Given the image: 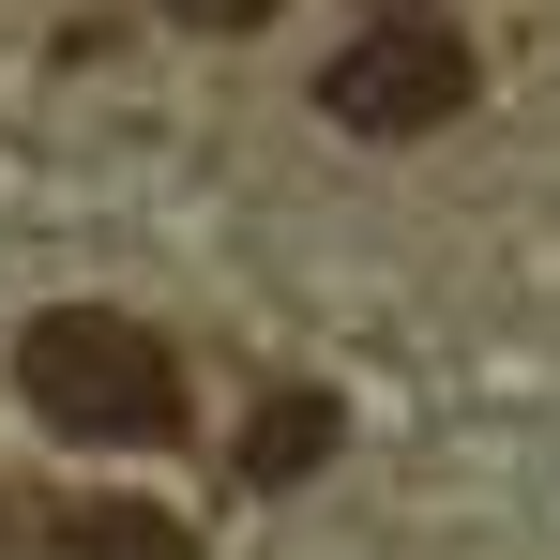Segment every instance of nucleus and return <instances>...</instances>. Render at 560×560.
Returning <instances> with one entry per match:
<instances>
[{
    "label": "nucleus",
    "instance_id": "f257e3e1",
    "mask_svg": "<svg viewBox=\"0 0 560 560\" xmlns=\"http://www.w3.org/2000/svg\"><path fill=\"white\" fill-rule=\"evenodd\" d=\"M15 394H31V424H61V440H183V349L152 334V318H121V303H46L31 334H15Z\"/></svg>",
    "mask_w": 560,
    "mask_h": 560
},
{
    "label": "nucleus",
    "instance_id": "f03ea898",
    "mask_svg": "<svg viewBox=\"0 0 560 560\" xmlns=\"http://www.w3.org/2000/svg\"><path fill=\"white\" fill-rule=\"evenodd\" d=\"M318 106L349 121V137H424V121H455L469 106V46L440 31V15H378V31H349L334 61H318Z\"/></svg>",
    "mask_w": 560,
    "mask_h": 560
},
{
    "label": "nucleus",
    "instance_id": "7ed1b4c3",
    "mask_svg": "<svg viewBox=\"0 0 560 560\" xmlns=\"http://www.w3.org/2000/svg\"><path fill=\"white\" fill-rule=\"evenodd\" d=\"M31 560H197V530L167 515V500H61Z\"/></svg>",
    "mask_w": 560,
    "mask_h": 560
},
{
    "label": "nucleus",
    "instance_id": "20e7f679",
    "mask_svg": "<svg viewBox=\"0 0 560 560\" xmlns=\"http://www.w3.org/2000/svg\"><path fill=\"white\" fill-rule=\"evenodd\" d=\"M334 440H349L334 394H258V409H243V485H303Z\"/></svg>",
    "mask_w": 560,
    "mask_h": 560
},
{
    "label": "nucleus",
    "instance_id": "39448f33",
    "mask_svg": "<svg viewBox=\"0 0 560 560\" xmlns=\"http://www.w3.org/2000/svg\"><path fill=\"white\" fill-rule=\"evenodd\" d=\"M152 15H183V31H258V15H288V0H152Z\"/></svg>",
    "mask_w": 560,
    "mask_h": 560
}]
</instances>
